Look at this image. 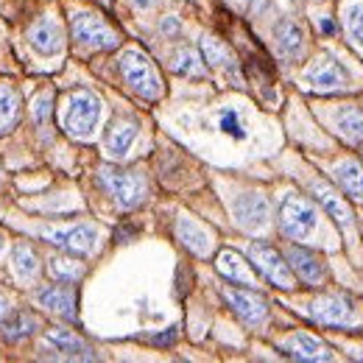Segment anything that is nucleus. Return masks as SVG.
Segmentation results:
<instances>
[{
  "instance_id": "2f4dec72",
  "label": "nucleus",
  "mask_w": 363,
  "mask_h": 363,
  "mask_svg": "<svg viewBox=\"0 0 363 363\" xmlns=\"http://www.w3.org/2000/svg\"><path fill=\"white\" fill-rule=\"evenodd\" d=\"M34 121L40 123V126H48V121H50V112H53V106H50V95H40L37 101H34Z\"/></svg>"
},
{
  "instance_id": "4be33fe9",
  "label": "nucleus",
  "mask_w": 363,
  "mask_h": 363,
  "mask_svg": "<svg viewBox=\"0 0 363 363\" xmlns=\"http://www.w3.org/2000/svg\"><path fill=\"white\" fill-rule=\"evenodd\" d=\"M40 327V318L28 311H11L9 318L0 321V335L9 338V341H20L26 335H31L34 330Z\"/></svg>"
},
{
  "instance_id": "393cba45",
  "label": "nucleus",
  "mask_w": 363,
  "mask_h": 363,
  "mask_svg": "<svg viewBox=\"0 0 363 363\" xmlns=\"http://www.w3.org/2000/svg\"><path fill=\"white\" fill-rule=\"evenodd\" d=\"M84 263H79L76 257H53L48 263V274L56 279V282H76L84 277Z\"/></svg>"
},
{
  "instance_id": "e433bc0d",
  "label": "nucleus",
  "mask_w": 363,
  "mask_h": 363,
  "mask_svg": "<svg viewBox=\"0 0 363 363\" xmlns=\"http://www.w3.org/2000/svg\"><path fill=\"white\" fill-rule=\"evenodd\" d=\"M3 313H6V299L0 296V316H3Z\"/></svg>"
},
{
  "instance_id": "f257e3e1",
  "label": "nucleus",
  "mask_w": 363,
  "mask_h": 363,
  "mask_svg": "<svg viewBox=\"0 0 363 363\" xmlns=\"http://www.w3.org/2000/svg\"><path fill=\"white\" fill-rule=\"evenodd\" d=\"M121 76L145 101H157L162 95V82H160V73H157L154 62L140 50H123L121 53Z\"/></svg>"
},
{
  "instance_id": "dca6fc26",
  "label": "nucleus",
  "mask_w": 363,
  "mask_h": 363,
  "mask_svg": "<svg viewBox=\"0 0 363 363\" xmlns=\"http://www.w3.org/2000/svg\"><path fill=\"white\" fill-rule=\"evenodd\" d=\"M137 132H140L137 121H132V118H115V121L109 123L106 135H104L106 151H109L112 157H123V154L132 148V143L137 140Z\"/></svg>"
},
{
  "instance_id": "9d476101",
  "label": "nucleus",
  "mask_w": 363,
  "mask_h": 363,
  "mask_svg": "<svg viewBox=\"0 0 363 363\" xmlns=\"http://www.w3.org/2000/svg\"><path fill=\"white\" fill-rule=\"evenodd\" d=\"M232 213H235V221L246 232H257L269 224V201L260 196V193H243L235 199L232 204Z\"/></svg>"
},
{
  "instance_id": "c9c22d12",
  "label": "nucleus",
  "mask_w": 363,
  "mask_h": 363,
  "mask_svg": "<svg viewBox=\"0 0 363 363\" xmlns=\"http://www.w3.org/2000/svg\"><path fill=\"white\" fill-rule=\"evenodd\" d=\"M140 9H145V6H151V0H135Z\"/></svg>"
},
{
  "instance_id": "9b49d317",
  "label": "nucleus",
  "mask_w": 363,
  "mask_h": 363,
  "mask_svg": "<svg viewBox=\"0 0 363 363\" xmlns=\"http://www.w3.org/2000/svg\"><path fill=\"white\" fill-rule=\"evenodd\" d=\"M308 311L318 324H330V327H344V324L352 321V302L344 299V296H335V294L313 299L308 305Z\"/></svg>"
},
{
  "instance_id": "20e7f679",
  "label": "nucleus",
  "mask_w": 363,
  "mask_h": 363,
  "mask_svg": "<svg viewBox=\"0 0 363 363\" xmlns=\"http://www.w3.org/2000/svg\"><path fill=\"white\" fill-rule=\"evenodd\" d=\"M249 257H252V266L263 274L272 285L282 288V291H291V288L296 285V274L291 272V266L285 263V257H282L274 246L255 240V243L249 246Z\"/></svg>"
},
{
  "instance_id": "58836bf2",
  "label": "nucleus",
  "mask_w": 363,
  "mask_h": 363,
  "mask_svg": "<svg viewBox=\"0 0 363 363\" xmlns=\"http://www.w3.org/2000/svg\"><path fill=\"white\" fill-rule=\"evenodd\" d=\"M316 3H321V0H316Z\"/></svg>"
},
{
  "instance_id": "c85d7f7f",
  "label": "nucleus",
  "mask_w": 363,
  "mask_h": 363,
  "mask_svg": "<svg viewBox=\"0 0 363 363\" xmlns=\"http://www.w3.org/2000/svg\"><path fill=\"white\" fill-rule=\"evenodd\" d=\"M201 59L196 56V50H190V48H182L174 53V62H171V67H174V73H179V76H201V65H199Z\"/></svg>"
},
{
  "instance_id": "a211bd4d",
  "label": "nucleus",
  "mask_w": 363,
  "mask_h": 363,
  "mask_svg": "<svg viewBox=\"0 0 363 363\" xmlns=\"http://www.w3.org/2000/svg\"><path fill=\"white\" fill-rule=\"evenodd\" d=\"M177 235L196 257H207L210 249H213V235L193 218H179L177 221Z\"/></svg>"
},
{
  "instance_id": "0eeeda50",
  "label": "nucleus",
  "mask_w": 363,
  "mask_h": 363,
  "mask_svg": "<svg viewBox=\"0 0 363 363\" xmlns=\"http://www.w3.org/2000/svg\"><path fill=\"white\" fill-rule=\"evenodd\" d=\"M302 82H305L311 90H321V92H344L350 87L347 70H344L333 56H324V59L313 62V65L305 70Z\"/></svg>"
},
{
  "instance_id": "473e14b6",
  "label": "nucleus",
  "mask_w": 363,
  "mask_h": 363,
  "mask_svg": "<svg viewBox=\"0 0 363 363\" xmlns=\"http://www.w3.org/2000/svg\"><path fill=\"white\" fill-rule=\"evenodd\" d=\"M177 327H171V330H165V333H160V335H151V344H157V347H171L174 341H177Z\"/></svg>"
},
{
  "instance_id": "6e6552de",
  "label": "nucleus",
  "mask_w": 363,
  "mask_h": 363,
  "mask_svg": "<svg viewBox=\"0 0 363 363\" xmlns=\"http://www.w3.org/2000/svg\"><path fill=\"white\" fill-rule=\"evenodd\" d=\"M43 238H48L53 246L70 252V255H90L95 249V240H98V232L95 227H87V224H79V227H70V229H45Z\"/></svg>"
},
{
  "instance_id": "39448f33",
  "label": "nucleus",
  "mask_w": 363,
  "mask_h": 363,
  "mask_svg": "<svg viewBox=\"0 0 363 363\" xmlns=\"http://www.w3.org/2000/svg\"><path fill=\"white\" fill-rule=\"evenodd\" d=\"M70 31H73V37H76L82 45L98 48V50H112V48H118V43H121V37H118L98 14H90V11L73 14Z\"/></svg>"
},
{
  "instance_id": "4c0bfd02",
  "label": "nucleus",
  "mask_w": 363,
  "mask_h": 363,
  "mask_svg": "<svg viewBox=\"0 0 363 363\" xmlns=\"http://www.w3.org/2000/svg\"><path fill=\"white\" fill-rule=\"evenodd\" d=\"M0 252H3V238H0Z\"/></svg>"
},
{
  "instance_id": "bb28decb",
  "label": "nucleus",
  "mask_w": 363,
  "mask_h": 363,
  "mask_svg": "<svg viewBox=\"0 0 363 363\" xmlns=\"http://www.w3.org/2000/svg\"><path fill=\"white\" fill-rule=\"evenodd\" d=\"M201 56H204V62H207L210 67H227V70L235 67L227 45L218 43L216 37H204V40H201Z\"/></svg>"
},
{
  "instance_id": "a878e982",
  "label": "nucleus",
  "mask_w": 363,
  "mask_h": 363,
  "mask_svg": "<svg viewBox=\"0 0 363 363\" xmlns=\"http://www.w3.org/2000/svg\"><path fill=\"white\" fill-rule=\"evenodd\" d=\"M20 118V95L9 87H0V135H6Z\"/></svg>"
},
{
  "instance_id": "1a4fd4ad",
  "label": "nucleus",
  "mask_w": 363,
  "mask_h": 363,
  "mask_svg": "<svg viewBox=\"0 0 363 363\" xmlns=\"http://www.w3.org/2000/svg\"><path fill=\"white\" fill-rule=\"evenodd\" d=\"M224 299L246 324H260L269 316V302L255 288H224Z\"/></svg>"
},
{
  "instance_id": "f3484780",
  "label": "nucleus",
  "mask_w": 363,
  "mask_h": 363,
  "mask_svg": "<svg viewBox=\"0 0 363 363\" xmlns=\"http://www.w3.org/2000/svg\"><path fill=\"white\" fill-rule=\"evenodd\" d=\"M216 269H218V274H224L227 279L240 282V285H246V288H255V285H257V277H255V272L249 269V263H246L238 252H232V249L218 252V257H216Z\"/></svg>"
},
{
  "instance_id": "6ab92c4d",
  "label": "nucleus",
  "mask_w": 363,
  "mask_h": 363,
  "mask_svg": "<svg viewBox=\"0 0 363 363\" xmlns=\"http://www.w3.org/2000/svg\"><path fill=\"white\" fill-rule=\"evenodd\" d=\"M28 37H31V45L37 48L43 56H53L62 48V28H59V23L53 17H40L31 26V34Z\"/></svg>"
},
{
  "instance_id": "7ed1b4c3",
  "label": "nucleus",
  "mask_w": 363,
  "mask_h": 363,
  "mask_svg": "<svg viewBox=\"0 0 363 363\" xmlns=\"http://www.w3.org/2000/svg\"><path fill=\"white\" fill-rule=\"evenodd\" d=\"M279 229L294 240L308 238L316 229V207L302 196H285L279 204Z\"/></svg>"
},
{
  "instance_id": "b1692460",
  "label": "nucleus",
  "mask_w": 363,
  "mask_h": 363,
  "mask_svg": "<svg viewBox=\"0 0 363 363\" xmlns=\"http://www.w3.org/2000/svg\"><path fill=\"white\" fill-rule=\"evenodd\" d=\"M341 135L347 137L350 143H361L363 140V109L361 106H344L335 118Z\"/></svg>"
},
{
  "instance_id": "f03ea898",
  "label": "nucleus",
  "mask_w": 363,
  "mask_h": 363,
  "mask_svg": "<svg viewBox=\"0 0 363 363\" xmlns=\"http://www.w3.org/2000/svg\"><path fill=\"white\" fill-rule=\"evenodd\" d=\"M98 179L101 184L112 193V199L123 207V210H132L137 207L143 199H145V179L137 174V171H123V168H101L98 171Z\"/></svg>"
},
{
  "instance_id": "ddd939ff",
  "label": "nucleus",
  "mask_w": 363,
  "mask_h": 363,
  "mask_svg": "<svg viewBox=\"0 0 363 363\" xmlns=\"http://www.w3.org/2000/svg\"><path fill=\"white\" fill-rule=\"evenodd\" d=\"M311 193L316 196V201L330 213V218L338 224V227L344 229V232H350L352 227V213H350V204L330 187V184H324V182H313L311 184Z\"/></svg>"
},
{
  "instance_id": "2eb2a0df",
  "label": "nucleus",
  "mask_w": 363,
  "mask_h": 363,
  "mask_svg": "<svg viewBox=\"0 0 363 363\" xmlns=\"http://www.w3.org/2000/svg\"><path fill=\"white\" fill-rule=\"evenodd\" d=\"M37 299H40V305L48 308V311H53V313H59V316L65 318H76V291H73V285L70 282H62V285H48L45 291H40L37 294Z\"/></svg>"
},
{
  "instance_id": "f8f14e48",
  "label": "nucleus",
  "mask_w": 363,
  "mask_h": 363,
  "mask_svg": "<svg viewBox=\"0 0 363 363\" xmlns=\"http://www.w3.org/2000/svg\"><path fill=\"white\" fill-rule=\"evenodd\" d=\"M279 350H282V355H288V358H294V361H330V358H333L330 350H327L318 338L308 335V333L291 335L288 341L279 344Z\"/></svg>"
},
{
  "instance_id": "72a5a7b5",
  "label": "nucleus",
  "mask_w": 363,
  "mask_h": 363,
  "mask_svg": "<svg viewBox=\"0 0 363 363\" xmlns=\"http://www.w3.org/2000/svg\"><path fill=\"white\" fill-rule=\"evenodd\" d=\"M160 28H162V34H165V37H177V34L182 31V26H179V20H177V17H162Z\"/></svg>"
},
{
  "instance_id": "c756f323",
  "label": "nucleus",
  "mask_w": 363,
  "mask_h": 363,
  "mask_svg": "<svg viewBox=\"0 0 363 363\" xmlns=\"http://www.w3.org/2000/svg\"><path fill=\"white\" fill-rule=\"evenodd\" d=\"M218 129H221L224 135L235 137V140H243V137H246L243 121H240V115H238L235 109H221V115H218Z\"/></svg>"
},
{
  "instance_id": "cd10ccee",
  "label": "nucleus",
  "mask_w": 363,
  "mask_h": 363,
  "mask_svg": "<svg viewBox=\"0 0 363 363\" xmlns=\"http://www.w3.org/2000/svg\"><path fill=\"white\" fill-rule=\"evenodd\" d=\"M11 257H14V272H17V277H34V274L40 272V257H37V252L31 246H26V243L14 246Z\"/></svg>"
},
{
  "instance_id": "412c9836",
  "label": "nucleus",
  "mask_w": 363,
  "mask_h": 363,
  "mask_svg": "<svg viewBox=\"0 0 363 363\" xmlns=\"http://www.w3.org/2000/svg\"><path fill=\"white\" fill-rule=\"evenodd\" d=\"M335 182L341 184V190L347 196H352L355 201H363V165L358 160H344L335 165Z\"/></svg>"
},
{
  "instance_id": "4468645a",
  "label": "nucleus",
  "mask_w": 363,
  "mask_h": 363,
  "mask_svg": "<svg viewBox=\"0 0 363 363\" xmlns=\"http://www.w3.org/2000/svg\"><path fill=\"white\" fill-rule=\"evenodd\" d=\"M285 257H288L291 272L296 274L302 282L318 285V282L324 279V266H321V260H318L313 252H308V249H302V246H288Z\"/></svg>"
},
{
  "instance_id": "aec40b11",
  "label": "nucleus",
  "mask_w": 363,
  "mask_h": 363,
  "mask_svg": "<svg viewBox=\"0 0 363 363\" xmlns=\"http://www.w3.org/2000/svg\"><path fill=\"white\" fill-rule=\"evenodd\" d=\"M48 344H53V350L56 352H62V355H67V358H79V361H95V355H92V350L79 338V335H73L70 330H59V327H53V330H48L45 333Z\"/></svg>"
},
{
  "instance_id": "f704fd0d",
  "label": "nucleus",
  "mask_w": 363,
  "mask_h": 363,
  "mask_svg": "<svg viewBox=\"0 0 363 363\" xmlns=\"http://www.w3.org/2000/svg\"><path fill=\"white\" fill-rule=\"evenodd\" d=\"M318 31H321V34H333V31H335V23H333L330 17H324V20L318 23Z\"/></svg>"
},
{
  "instance_id": "423d86ee",
  "label": "nucleus",
  "mask_w": 363,
  "mask_h": 363,
  "mask_svg": "<svg viewBox=\"0 0 363 363\" xmlns=\"http://www.w3.org/2000/svg\"><path fill=\"white\" fill-rule=\"evenodd\" d=\"M101 118V101L92 95L90 90H76L70 95V106L65 115V126L67 132L76 137L90 135Z\"/></svg>"
},
{
  "instance_id": "5701e85b",
  "label": "nucleus",
  "mask_w": 363,
  "mask_h": 363,
  "mask_svg": "<svg viewBox=\"0 0 363 363\" xmlns=\"http://www.w3.org/2000/svg\"><path fill=\"white\" fill-rule=\"evenodd\" d=\"M274 37H277V45L285 56H299L302 45H305V34L302 28L294 23V20H279L274 26Z\"/></svg>"
},
{
  "instance_id": "7c9ffc66",
  "label": "nucleus",
  "mask_w": 363,
  "mask_h": 363,
  "mask_svg": "<svg viewBox=\"0 0 363 363\" xmlns=\"http://www.w3.org/2000/svg\"><path fill=\"white\" fill-rule=\"evenodd\" d=\"M347 31H350V40H355V45L363 48V3L347 11Z\"/></svg>"
}]
</instances>
